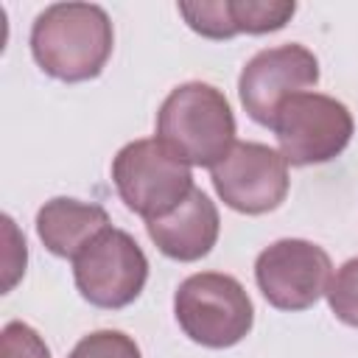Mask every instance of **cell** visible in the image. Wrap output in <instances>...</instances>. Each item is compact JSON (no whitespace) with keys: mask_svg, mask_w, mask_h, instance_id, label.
<instances>
[{"mask_svg":"<svg viewBox=\"0 0 358 358\" xmlns=\"http://www.w3.org/2000/svg\"><path fill=\"white\" fill-rule=\"evenodd\" d=\"M173 313L190 341L213 350L238 344L252 330L255 319V308L243 285L218 271L187 277L176 288Z\"/></svg>","mask_w":358,"mask_h":358,"instance_id":"3957f363","label":"cell"},{"mask_svg":"<svg viewBox=\"0 0 358 358\" xmlns=\"http://www.w3.org/2000/svg\"><path fill=\"white\" fill-rule=\"evenodd\" d=\"M115 31L109 14L92 3H53L36 14L31 53L59 81H90L112 56Z\"/></svg>","mask_w":358,"mask_h":358,"instance_id":"6da1fadb","label":"cell"},{"mask_svg":"<svg viewBox=\"0 0 358 358\" xmlns=\"http://www.w3.org/2000/svg\"><path fill=\"white\" fill-rule=\"evenodd\" d=\"M218 224H221L218 210L210 201V196L193 187L190 196L182 204H176L171 213L145 221V229L162 255L190 263L204 257L215 246Z\"/></svg>","mask_w":358,"mask_h":358,"instance_id":"30bf717a","label":"cell"},{"mask_svg":"<svg viewBox=\"0 0 358 358\" xmlns=\"http://www.w3.org/2000/svg\"><path fill=\"white\" fill-rule=\"evenodd\" d=\"M232 22L238 34H268L280 31L296 11L288 0H229Z\"/></svg>","mask_w":358,"mask_h":358,"instance_id":"7c38bea8","label":"cell"},{"mask_svg":"<svg viewBox=\"0 0 358 358\" xmlns=\"http://www.w3.org/2000/svg\"><path fill=\"white\" fill-rule=\"evenodd\" d=\"M3 232H6V252H3V291H11L14 282L25 271V241L17 232L14 221L3 215Z\"/></svg>","mask_w":358,"mask_h":358,"instance_id":"e0dca14e","label":"cell"},{"mask_svg":"<svg viewBox=\"0 0 358 358\" xmlns=\"http://www.w3.org/2000/svg\"><path fill=\"white\" fill-rule=\"evenodd\" d=\"M255 280L266 302L277 310H305L327 294L333 266L322 246L282 238L257 255Z\"/></svg>","mask_w":358,"mask_h":358,"instance_id":"52a82bcc","label":"cell"},{"mask_svg":"<svg viewBox=\"0 0 358 358\" xmlns=\"http://www.w3.org/2000/svg\"><path fill=\"white\" fill-rule=\"evenodd\" d=\"M0 358H50V352L34 327L8 322L0 333Z\"/></svg>","mask_w":358,"mask_h":358,"instance_id":"2e32d148","label":"cell"},{"mask_svg":"<svg viewBox=\"0 0 358 358\" xmlns=\"http://www.w3.org/2000/svg\"><path fill=\"white\" fill-rule=\"evenodd\" d=\"M157 140L187 165H218L235 145V117L224 92L201 81L171 90L157 112Z\"/></svg>","mask_w":358,"mask_h":358,"instance_id":"7a4b0ae2","label":"cell"},{"mask_svg":"<svg viewBox=\"0 0 358 358\" xmlns=\"http://www.w3.org/2000/svg\"><path fill=\"white\" fill-rule=\"evenodd\" d=\"M319 81V62L302 45H280L255 53L238 78L241 103L260 126H274L277 109Z\"/></svg>","mask_w":358,"mask_h":358,"instance_id":"ba28073f","label":"cell"},{"mask_svg":"<svg viewBox=\"0 0 358 358\" xmlns=\"http://www.w3.org/2000/svg\"><path fill=\"white\" fill-rule=\"evenodd\" d=\"M179 14L185 22L207 36V39H229L235 36V22L229 11V0H201V3H179Z\"/></svg>","mask_w":358,"mask_h":358,"instance_id":"4fadbf2b","label":"cell"},{"mask_svg":"<svg viewBox=\"0 0 358 358\" xmlns=\"http://www.w3.org/2000/svg\"><path fill=\"white\" fill-rule=\"evenodd\" d=\"M67 358H140V347L120 330H95L84 336Z\"/></svg>","mask_w":358,"mask_h":358,"instance_id":"9a60e30c","label":"cell"},{"mask_svg":"<svg viewBox=\"0 0 358 358\" xmlns=\"http://www.w3.org/2000/svg\"><path fill=\"white\" fill-rule=\"evenodd\" d=\"M112 179L123 204L145 221L171 213L193 190L190 165L168 154L159 140H134L112 162Z\"/></svg>","mask_w":358,"mask_h":358,"instance_id":"277c9868","label":"cell"},{"mask_svg":"<svg viewBox=\"0 0 358 358\" xmlns=\"http://www.w3.org/2000/svg\"><path fill=\"white\" fill-rule=\"evenodd\" d=\"M73 277L90 305L117 310L140 296L148 260L129 232L109 227L73 260Z\"/></svg>","mask_w":358,"mask_h":358,"instance_id":"8992f818","label":"cell"},{"mask_svg":"<svg viewBox=\"0 0 358 358\" xmlns=\"http://www.w3.org/2000/svg\"><path fill=\"white\" fill-rule=\"evenodd\" d=\"M106 229V210L78 199H50L36 213V235L45 243V249L56 257L76 260Z\"/></svg>","mask_w":358,"mask_h":358,"instance_id":"8fae6325","label":"cell"},{"mask_svg":"<svg viewBox=\"0 0 358 358\" xmlns=\"http://www.w3.org/2000/svg\"><path fill=\"white\" fill-rule=\"evenodd\" d=\"M330 310L350 327H358V257L347 260L327 285Z\"/></svg>","mask_w":358,"mask_h":358,"instance_id":"5bb4252c","label":"cell"},{"mask_svg":"<svg viewBox=\"0 0 358 358\" xmlns=\"http://www.w3.org/2000/svg\"><path fill=\"white\" fill-rule=\"evenodd\" d=\"M271 129L285 162L319 165L347 148L355 126L341 101L322 92H296L277 109Z\"/></svg>","mask_w":358,"mask_h":358,"instance_id":"5b68a950","label":"cell"},{"mask_svg":"<svg viewBox=\"0 0 358 358\" xmlns=\"http://www.w3.org/2000/svg\"><path fill=\"white\" fill-rule=\"evenodd\" d=\"M210 171L218 196L238 213L260 215L285 201L288 162L263 143H235Z\"/></svg>","mask_w":358,"mask_h":358,"instance_id":"9c48e42d","label":"cell"}]
</instances>
